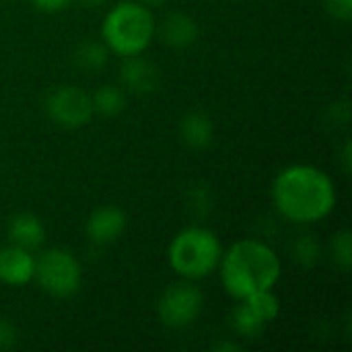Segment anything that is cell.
I'll return each instance as SVG.
<instances>
[{
	"label": "cell",
	"instance_id": "8",
	"mask_svg": "<svg viewBox=\"0 0 352 352\" xmlns=\"http://www.w3.org/2000/svg\"><path fill=\"white\" fill-rule=\"evenodd\" d=\"M35 274V258L19 248L10 245L0 250V280L12 287L27 285Z\"/></svg>",
	"mask_w": 352,
	"mask_h": 352
},
{
	"label": "cell",
	"instance_id": "3",
	"mask_svg": "<svg viewBox=\"0 0 352 352\" xmlns=\"http://www.w3.org/2000/svg\"><path fill=\"white\" fill-rule=\"evenodd\" d=\"M101 35L109 50L120 56H138L148 47L155 35L153 12L140 2L116 4L101 27Z\"/></svg>",
	"mask_w": 352,
	"mask_h": 352
},
{
	"label": "cell",
	"instance_id": "9",
	"mask_svg": "<svg viewBox=\"0 0 352 352\" xmlns=\"http://www.w3.org/2000/svg\"><path fill=\"white\" fill-rule=\"evenodd\" d=\"M126 229V214L116 206H103L95 210L87 221V235L93 243H111Z\"/></svg>",
	"mask_w": 352,
	"mask_h": 352
},
{
	"label": "cell",
	"instance_id": "11",
	"mask_svg": "<svg viewBox=\"0 0 352 352\" xmlns=\"http://www.w3.org/2000/svg\"><path fill=\"white\" fill-rule=\"evenodd\" d=\"M8 235H10L12 245H19L23 250L31 252V250H35V248H39L43 243V225L35 214L23 212V214H16L10 221Z\"/></svg>",
	"mask_w": 352,
	"mask_h": 352
},
{
	"label": "cell",
	"instance_id": "2",
	"mask_svg": "<svg viewBox=\"0 0 352 352\" xmlns=\"http://www.w3.org/2000/svg\"><path fill=\"white\" fill-rule=\"evenodd\" d=\"M221 258L223 285L229 295L239 301L254 293L272 289L280 278V262L276 254L262 241H237Z\"/></svg>",
	"mask_w": 352,
	"mask_h": 352
},
{
	"label": "cell",
	"instance_id": "18",
	"mask_svg": "<svg viewBox=\"0 0 352 352\" xmlns=\"http://www.w3.org/2000/svg\"><path fill=\"white\" fill-rule=\"evenodd\" d=\"M328 10L336 16V19H351L352 14V0H328Z\"/></svg>",
	"mask_w": 352,
	"mask_h": 352
},
{
	"label": "cell",
	"instance_id": "12",
	"mask_svg": "<svg viewBox=\"0 0 352 352\" xmlns=\"http://www.w3.org/2000/svg\"><path fill=\"white\" fill-rule=\"evenodd\" d=\"M198 35V27L194 23L192 16L184 14V12H173L165 19V23L161 25V37L167 45L173 47H186L190 43H194Z\"/></svg>",
	"mask_w": 352,
	"mask_h": 352
},
{
	"label": "cell",
	"instance_id": "22",
	"mask_svg": "<svg viewBox=\"0 0 352 352\" xmlns=\"http://www.w3.org/2000/svg\"><path fill=\"white\" fill-rule=\"evenodd\" d=\"M217 349H219V351H239L237 344H219Z\"/></svg>",
	"mask_w": 352,
	"mask_h": 352
},
{
	"label": "cell",
	"instance_id": "23",
	"mask_svg": "<svg viewBox=\"0 0 352 352\" xmlns=\"http://www.w3.org/2000/svg\"><path fill=\"white\" fill-rule=\"evenodd\" d=\"M140 4H161L163 0H138Z\"/></svg>",
	"mask_w": 352,
	"mask_h": 352
},
{
	"label": "cell",
	"instance_id": "4",
	"mask_svg": "<svg viewBox=\"0 0 352 352\" xmlns=\"http://www.w3.org/2000/svg\"><path fill=\"white\" fill-rule=\"evenodd\" d=\"M221 256L223 248L219 237L202 227L184 229L169 245V264L186 278L208 276L221 264Z\"/></svg>",
	"mask_w": 352,
	"mask_h": 352
},
{
	"label": "cell",
	"instance_id": "6",
	"mask_svg": "<svg viewBox=\"0 0 352 352\" xmlns=\"http://www.w3.org/2000/svg\"><path fill=\"white\" fill-rule=\"evenodd\" d=\"M45 109L50 118L64 128L85 126L93 116V101L89 93L78 87H58L47 95Z\"/></svg>",
	"mask_w": 352,
	"mask_h": 352
},
{
	"label": "cell",
	"instance_id": "7",
	"mask_svg": "<svg viewBox=\"0 0 352 352\" xmlns=\"http://www.w3.org/2000/svg\"><path fill=\"white\" fill-rule=\"evenodd\" d=\"M204 297L194 285H175L159 299V318L169 328H186L200 316Z\"/></svg>",
	"mask_w": 352,
	"mask_h": 352
},
{
	"label": "cell",
	"instance_id": "21",
	"mask_svg": "<svg viewBox=\"0 0 352 352\" xmlns=\"http://www.w3.org/2000/svg\"><path fill=\"white\" fill-rule=\"evenodd\" d=\"M105 0H80V4L82 6H87V8H97V6H101Z\"/></svg>",
	"mask_w": 352,
	"mask_h": 352
},
{
	"label": "cell",
	"instance_id": "13",
	"mask_svg": "<svg viewBox=\"0 0 352 352\" xmlns=\"http://www.w3.org/2000/svg\"><path fill=\"white\" fill-rule=\"evenodd\" d=\"M182 138L194 146V148H204L212 140V124L208 116L204 113H190L182 122Z\"/></svg>",
	"mask_w": 352,
	"mask_h": 352
},
{
	"label": "cell",
	"instance_id": "14",
	"mask_svg": "<svg viewBox=\"0 0 352 352\" xmlns=\"http://www.w3.org/2000/svg\"><path fill=\"white\" fill-rule=\"evenodd\" d=\"M91 101H93V111L101 116H116L124 109L126 97L118 87H101L91 97Z\"/></svg>",
	"mask_w": 352,
	"mask_h": 352
},
{
	"label": "cell",
	"instance_id": "16",
	"mask_svg": "<svg viewBox=\"0 0 352 352\" xmlns=\"http://www.w3.org/2000/svg\"><path fill=\"white\" fill-rule=\"evenodd\" d=\"M74 60L85 70H99L107 62V50L101 43L87 41V43L78 45V50L74 54Z\"/></svg>",
	"mask_w": 352,
	"mask_h": 352
},
{
	"label": "cell",
	"instance_id": "15",
	"mask_svg": "<svg viewBox=\"0 0 352 352\" xmlns=\"http://www.w3.org/2000/svg\"><path fill=\"white\" fill-rule=\"evenodd\" d=\"M233 328L241 334V336H245V338H256V336H260L262 332H264V328H266V324L241 301V305L235 309V314H233Z\"/></svg>",
	"mask_w": 352,
	"mask_h": 352
},
{
	"label": "cell",
	"instance_id": "1",
	"mask_svg": "<svg viewBox=\"0 0 352 352\" xmlns=\"http://www.w3.org/2000/svg\"><path fill=\"white\" fill-rule=\"evenodd\" d=\"M272 198L278 212L293 223L322 221L336 204L332 179L311 165L287 167L274 182Z\"/></svg>",
	"mask_w": 352,
	"mask_h": 352
},
{
	"label": "cell",
	"instance_id": "19",
	"mask_svg": "<svg viewBox=\"0 0 352 352\" xmlns=\"http://www.w3.org/2000/svg\"><path fill=\"white\" fill-rule=\"evenodd\" d=\"M31 2L43 12H58L70 4V0H31Z\"/></svg>",
	"mask_w": 352,
	"mask_h": 352
},
{
	"label": "cell",
	"instance_id": "17",
	"mask_svg": "<svg viewBox=\"0 0 352 352\" xmlns=\"http://www.w3.org/2000/svg\"><path fill=\"white\" fill-rule=\"evenodd\" d=\"M334 254H336V260L340 262L342 268H351L352 262V241H351V233L344 231L336 237L334 241Z\"/></svg>",
	"mask_w": 352,
	"mask_h": 352
},
{
	"label": "cell",
	"instance_id": "5",
	"mask_svg": "<svg viewBox=\"0 0 352 352\" xmlns=\"http://www.w3.org/2000/svg\"><path fill=\"white\" fill-rule=\"evenodd\" d=\"M33 278L54 297H70L80 287V266L66 250H47L35 260Z\"/></svg>",
	"mask_w": 352,
	"mask_h": 352
},
{
	"label": "cell",
	"instance_id": "10",
	"mask_svg": "<svg viewBox=\"0 0 352 352\" xmlns=\"http://www.w3.org/2000/svg\"><path fill=\"white\" fill-rule=\"evenodd\" d=\"M120 78L126 85V89L134 93H151L157 89V82H159L157 68L151 62L136 58V56H128V60L122 66Z\"/></svg>",
	"mask_w": 352,
	"mask_h": 352
},
{
	"label": "cell",
	"instance_id": "20",
	"mask_svg": "<svg viewBox=\"0 0 352 352\" xmlns=\"http://www.w3.org/2000/svg\"><path fill=\"white\" fill-rule=\"evenodd\" d=\"M10 338H12V336H10V330H8V326L0 322V346L8 344V340H10Z\"/></svg>",
	"mask_w": 352,
	"mask_h": 352
}]
</instances>
